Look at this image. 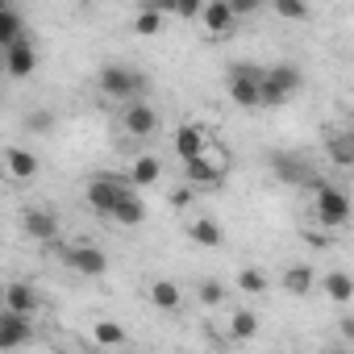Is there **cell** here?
<instances>
[{
    "instance_id": "obj_1",
    "label": "cell",
    "mask_w": 354,
    "mask_h": 354,
    "mask_svg": "<svg viewBox=\"0 0 354 354\" xmlns=\"http://www.w3.org/2000/svg\"><path fill=\"white\" fill-rule=\"evenodd\" d=\"M263 75L267 67H254V63H230L225 71V92L238 109H263Z\"/></svg>"
},
{
    "instance_id": "obj_2",
    "label": "cell",
    "mask_w": 354,
    "mask_h": 354,
    "mask_svg": "<svg viewBox=\"0 0 354 354\" xmlns=\"http://www.w3.org/2000/svg\"><path fill=\"white\" fill-rule=\"evenodd\" d=\"M304 188L313 192V213H317V221H321V225L337 230V225H346V221H350V196H346L342 188H333V184L317 180V175H313Z\"/></svg>"
},
{
    "instance_id": "obj_24",
    "label": "cell",
    "mask_w": 354,
    "mask_h": 354,
    "mask_svg": "<svg viewBox=\"0 0 354 354\" xmlns=\"http://www.w3.org/2000/svg\"><path fill=\"white\" fill-rule=\"evenodd\" d=\"M17 38H21V13L13 5H5V9H0V50L13 46Z\"/></svg>"
},
{
    "instance_id": "obj_25",
    "label": "cell",
    "mask_w": 354,
    "mask_h": 354,
    "mask_svg": "<svg viewBox=\"0 0 354 354\" xmlns=\"http://www.w3.org/2000/svg\"><path fill=\"white\" fill-rule=\"evenodd\" d=\"M254 333H259V317H254L250 308H238L234 321H230V337H234V342H250Z\"/></svg>"
},
{
    "instance_id": "obj_31",
    "label": "cell",
    "mask_w": 354,
    "mask_h": 354,
    "mask_svg": "<svg viewBox=\"0 0 354 354\" xmlns=\"http://www.w3.org/2000/svg\"><path fill=\"white\" fill-rule=\"evenodd\" d=\"M50 125H55V117H50L46 109H34V113L26 117V129H30V133H46Z\"/></svg>"
},
{
    "instance_id": "obj_33",
    "label": "cell",
    "mask_w": 354,
    "mask_h": 354,
    "mask_svg": "<svg viewBox=\"0 0 354 354\" xmlns=\"http://www.w3.org/2000/svg\"><path fill=\"white\" fill-rule=\"evenodd\" d=\"M230 9H234L238 17H254V13L263 9V0H230Z\"/></svg>"
},
{
    "instance_id": "obj_28",
    "label": "cell",
    "mask_w": 354,
    "mask_h": 354,
    "mask_svg": "<svg viewBox=\"0 0 354 354\" xmlns=\"http://www.w3.org/2000/svg\"><path fill=\"white\" fill-rule=\"evenodd\" d=\"M234 288H242L246 296H263V292H267V275H263L259 267H242L238 279H234Z\"/></svg>"
},
{
    "instance_id": "obj_35",
    "label": "cell",
    "mask_w": 354,
    "mask_h": 354,
    "mask_svg": "<svg viewBox=\"0 0 354 354\" xmlns=\"http://www.w3.org/2000/svg\"><path fill=\"white\" fill-rule=\"evenodd\" d=\"M337 329H342V337L354 346V317H342V321H337Z\"/></svg>"
},
{
    "instance_id": "obj_3",
    "label": "cell",
    "mask_w": 354,
    "mask_h": 354,
    "mask_svg": "<svg viewBox=\"0 0 354 354\" xmlns=\"http://www.w3.org/2000/svg\"><path fill=\"white\" fill-rule=\"evenodd\" d=\"M96 84H100V92L113 96V100H138V96L150 88L146 71H138V67H129V63H109V67H100Z\"/></svg>"
},
{
    "instance_id": "obj_26",
    "label": "cell",
    "mask_w": 354,
    "mask_h": 354,
    "mask_svg": "<svg viewBox=\"0 0 354 354\" xmlns=\"http://www.w3.org/2000/svg\"><path fill=\"white\" fill-rule=\"evenodd\" d=\"M92 342H96V346H125L129 333H125L117 321H96V325H92Z\"/></svg>"
},
{
    "instance_id": "obj_27",
    "label": "cell",
    "mask_w": 354,
    "mask_h": 354,
    "mask_svg": "<svg viewBox=\"0 0 354 354\" xmlns=\"http://www.w3.org/2000/svg\"><path fill=\"white\" fill-rule=\"evenodd\" d=\"M162 21H167V17H162L158 9H146V5H142V13L133 17V34H138V38H154V34L162 30Z\"/></svg>"
},
{
    "instance_id": "obj_29",
    "label": "cell",
    "mask_w": 354,
    "mask_h": 354,
    "mask_svg": "<svg viewBox=\"0 0 354 354\" xmlns=\"http://www.w3.org/2000/svg\"><path fill=\"white\" fill-rule=\"evenodd\" d=\"M271 9H275V17H283V21H308V0H271Z\"/></svg>"
},
{
    "instance_id": "obj_8",
    "label": "cell",
    "mask_w": 354,
    "mask_h": 354,
    "mask_svg": "<svg viewBox=\"0 0 354 354\" xmlns=\"http://www.w3.org/2000/svg\"><path fill=\"white\" fill-rule=\"evenodd\" d=\"M184 175H188V184L213 188V184H221V180H225V154L205 146V154H201V158H188V162H184Z\"/></svg>"
},
{
    "instance_id": "obj_19",
    "label": "cell",
    "mask_w": 354,
    "mask_h": 354,
    "mask_svg": "<svg viewBox=\"0 0 354 354\" xmlns=\"http://www.w3.org/2000/svg\"><path fill=\"white\" fill-rule=\"evenodd\" d=\"M5 308H17V313H30V317H38L42 300H38V292H34L30 283H9V288H5Z\"/></svg>"
},
{
    "instance_id": "obj_6",
    "label": "cell",
    "mask_w": 354,
    "mask_h": 354,
    "mask_svg": "<svg viewBox=\"0 0 354 354\" xmlns=\"http://www.w3.org/2000/svg\"><path fill=\"white\" fill-rule=\"evenodd\" d=\"M125 188H129V184H117V180H109V175H96V180L84 188V201H88V209H92L96 217L113 221V209H117V201L125 196Z\"/></svg>"
},
{
    "instance_id": "obj_5",
    "label": "cell",
    "mask_w": 354,
    "mask_h": 354,
    "mask_svg": "<svg viewBox=\"0 0 354 354\" xmlns=\"http://www.w3.org/2000/svg\"><path fill=\"white\" fill-rule=\"evenodd\" d=\"M34 346V317L17 308H0V354Z\"/></svg>"
},
{
    "instance_id": "obj_32",
    "label": "cell",
    "mask_w": 354,
    "mask_h": 354,
    "mask_svg": "<svg viewBox=\"0 0 354 354\" xmlns=\"http://www.w3.org/2000/svg\"><path fill=\"white\" fill-rule=\"evenodd\" d=\"M205 5H209V0H180V13H175V17H180V21H201Z\"/></svg>"
},
{
    "instance_id": "obj_15",
    "label": "cell",
    "mask_w": 354,
    "mask_h": 354,
    "mask_svg": "<svg viewBox=\"0 0 354 354\" xmlns=\"http://www.w3.org/2000/svg\"><path fill=\"white\" fill-rule=\"evenodd\" d=\"M113 221H117V225H125V230H138V225L146 221V205H142V196H138V188H133V184H129V188H125V196L117 201Z\"/></svg>"
},
{
    "instance_id": "obj_9",
    "label": "cell",
    "mask_w": 354,
    "mask_h": 354,
    "mask_svg": "<svg viewBox=\"0 0 354 354\" xmlns=\"http://www.w3.org/2000/svg\"><path fill=\"white\" fill-rule=\"evenodd\" d=\"M63 263L75 271V275H88V279H100V275H109V254L100 250V246H67L63 250Z\"/></svg>"
},
{
    "instance_id": "obj_34",
    "label": "cell",
    "mask_w": 354,
    "mask_h": 354,
    "mask_svg": "<svg viewBox=\"0 0 354 354\" xmlns=\"http://www.w3.org/2000/svg\"><path fill=\"white\" fill-rule=\"evenodd\" d=\"M142 5H146V9H158L162 17H175V13H180V0H142Z\"/></svg>"
},
{
    "instance_id": "obj_4",
    "label": "cell",
    "mask_w": 354,
    "mask_h": 354,
    "mask_svg": "<svg viewBox=\"0 0 354 354\" xmlns=\"http://www.w3.org/2000/svg\"><path fill=\"white\" fill-rule=\"evenodd\" d=\"M300 88H304V71L292 67V63H275V67H267V75H263V104H267V109H279V104H288Z\"/></svg>"
},
{
    "instance_id": "obj_16",
    "label": "cell",
    "mask_w": 354,
    "mask_h": 354,
    "mask_svg": "<svg viewBox=\"0 0 354 354\" xmlns=\"http://www.w3.org/2000/svg\"><path fill=\"white\" fill-rule=\"evenodd\" d=\"M21 221H26V234H30L34 242H55V238H59V217H55L50 209H30Z\"/></svg>"
},
{
    "instance_id": "obj_17",
    "label": "cell",
    "mask_w": 354,
    "mask_h": 354,
    "mask_svg": "<svg viewBox=\"0 0 354 354\" xmlns=\"http://www.w3.org/2000/svg\"><path fill=\"white\" fill-rule=\"evenodd\" d=\"M158 175H162V162H158L154 154H138L133 167H129V184H133V188H154Z\"/></svg>"
},
{
    "instance_id": "obj_20",
    "label": "cell",
    "mask_w": 354,
    "mask_h": 354,
    "mask_svg": "<svg viewBox=\"0 0 354 354\" xmlns=\"http://www.w3.org/2000/svg\"><path fill=\"white\" fill-rule=\"evenodd\" d=\"M325 154H329L337 167H354V133H350V129L325 133Z\"/></svg>"
},
{
    "instance_id": "obj_18",
    "label": "cell",
    "mask_w": 354,
    "mask_h": 354,
    "mask_svg": "<svg viewBox=\"0 0 354 354\" xmlns=\"http://www.w3.org/2000/svg\"><path fill=\"white\" fill-rule=\"evenodd\" d=\"M188 238H192L196 246H205V250H217V246L225 242V234H221V225H217L213 217H196V221H188Z\"/></svg>"
},
{
    "instance_id": "obj_13",
    "label": "cell",
    "mask_w": 354,
    "mask_h": 354,
    "mask_svg": "<svg viewBox=\"0 0 354 354\" xmlns=\"http://www.w3.org/2000/svg\"><path fill=\"white\" fill-rule=\"evenodd\" d=\"M201 26H205L213 38H225V34H234V26H238V13L230 9V0H209V5H205V13H201Z\"/></svg>"
},
{
    "instance_id": "obj_10",
    "label": "cell",
    "mask_w": 354,
    "mask_h": 354,
    "mask_svg": "<svg viewBox=\"0 0 354 354\" xmlns=\"http://www.w3.org/2000/svg\"><path fill=\"white\" fill-rule=\"evenodd\" d=\"M121 129H125L129 138H150V133L158 129V113H154V104H146L142 96H138V100H125Z\"/></svg>"
},
{
    "instance_id": "obj_12",
    "label": "cell",
    "mask_w": 354,
    "mask_h": 354,
    "mask_svg": "<svg viewBox=\"0 0 354 354\" xmlns=\"http://www.w3.org/2000/svg\"><path fill=\"white\" fill-rule=\"evenodd\" d=\"M5 167H9V180H17V184L38 180V171H42L38 154H34V150H26V146H9V150H5Z\"/></svg>"
},
{
    "instance_id": "obj_22",
    "label": "cell",
    "mask_w": 354,
    "mask_h": 354,
    "mask_svg": "<svg viewBox=\"0 0 354 354\" xmlns=\"http://www.w3.org/2000/svg\"><path fill=\"white\" fill-rule=\"evenodd\" d=\"M283 292L288 296H308L313 292V283H317V275H313V267H304V263H292L288 271H283Z\"/></svg>"
},
{
    "instance_id": "obj_7",
    "label": "cell",
    "mask_w": 354,
    "mask_h": 354,
    "mask_svg": "<svg viewBox=\"0 0 354 354\" xmlns=\"http://www.w3.org/2000/svg\"><path fill=\"white\" fill-rule=\"evenodd\" d=\"M267 162H271V175H275L279 184H288V188H300V184L313 180V167L300 154H292V150H271Z\"/></svg>"
},
{
    "instance_id": "obj_11",
    "label": "cell",
    "mask_w": 354,
    "mask_h": 354,
    "mask_svg": "<svg viewBox=\"0 0 354 354\" xmlns=\"http://www.w3.org/2000/svg\"><path fill=\"white\" fill-rule=\"evenodd\" d=\"M5 67H9L13 80H30L34 67H38V46H34V38L21 34L13 46H5Z\"/></svg>"
},
{
    "instance_id": "obj_14",
    "label": "cell",
    "mask_w": 354,
    "mask_h": 354,
    "mask_svg": "<svg viewBox=\"0 0 354 354\" xmlns=\"http://www.w3.org/2000/svg\"><path fill=\"white\" fill-rule=\"evenodd\" d=\"M205 146H209V138H205V129H201L196 121H184L180 129H175V154H180V162L201 158V154H205Z\"/></svg>"
},
{
    "instance_id": "obj_23",
    "label": "cell",
    "mask_w": 354,
    "mask_h": 354,
    "mask_svg": "<svg viewBox=\"0 0 354 354\" xmlns=\"http://www.w3.org/2000/svg\"><path fill=\"white\" fill-rule=\"evenodd\" d=\"M321 288H325V296H329L333 304H350V300H354V275H346V271H329V275L321 279Z\"/></svg>"
},
{
    "instance_id": "obj_30",
    "label": "cell",
    "mask_w": 354,
    "mask_h": 354,
    "mask_svg": "<svg viewBox=\"0 0 354 354\" xmlns=\"http://www.w3.org/2000/svg\"><path fill=\"white\" fill-rule=\"evenodd\" d=\"M196 296H201V304H205V308H217V304L225 300V283L209 275V279H201V283H196Z\"/></svg>"
},
{
    "instance_id": "obj_21",
    "label": "cell",
    "mask_w": 354,
    "mask_h": 354,
    "mask_svg": "<svg viewBox=\"0 0 354 354\" xmlns=\"http://www.w3.org/2000/svg\"><path fill=\"white\" fill-rule=\"evenodd\" d=\"M180 300H184V292H180V283H175V279H154L150 283V304L154 308L175 313V308H180Z\"/></svg>"
}]
</instances>
